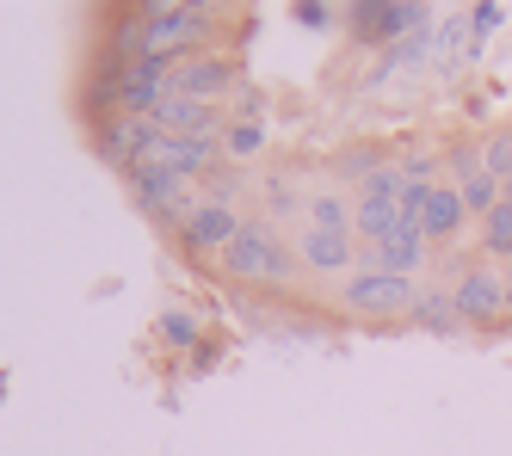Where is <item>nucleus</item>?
<instances>
[{
    "mask_svg": "<svg viewBox=\"0 0 512 456\" xmlns=\"http://www.w3.org/2000/svg\"><path fill=\"white\" fill-rule=\"evenodd\" d=\"M223 259V272L235 278V284H290V253H284V241L272 235V222H241V235L216 253Z\"/></svg>",
    "mask_w": 512,
    "mask_h": 456,
    "instance_id": "obj_1",
    "label": "nucleus"
},
{
    "mask_svg": "<svg viewBox=\"0 0 512 456\" xmlns=\"http://www.w3.org/2000/svg\"><path fill=\"white\" fill-rule=\"evenodd\" d=\"M340 296H346V309L358 321H395V315H414L420 284L414 278H395V272H352Z\"/></svg>",
    "mask_w": 512,
    "mask_h": 456,
    "instance_id": "obj_2",
    "label": "nucleus"
},
{
    "mask_svg": "<svg viewBox=\"0 0 512 456\" xmlns=\"http://www.w3.org/2000/svg\"><path fill=\"white\" fill-rule=\"evenodd\" d=\"M235 81H241V62L204 50V56H192V62L173 68L167 93H173V99H198V105H223V93H235Z\"/></svg>",
    "mask_w": 512,
    "mask_h": 456,
    "instance_id": "obj_3",
    "label": "nucleus"
},
{
    "mask_svg": "<svg viewBox=\"0 0 512 456\" xmlns=\"http://www.w3.org/2000/svg\"><path fill=\"white\" fill-rule=\"evenodd\" d=\"M155 142H161V130L149 118H130V111H112V118L99 124V155L118 173H136L142 161H155Z\"/></svg>",
    "mask_w": 512,
    "mask_h": 456,
    "instance_id": "obj_4",
    "label": "nucleus"
},
{
    "mask_svg": "<svg viewBox=\"0 0 512 456\" xmlns=\"http://www.w3.org/2000/svg\"><path fill=\"white\" fill-rule=\"evenodd\" d=\"M426 25V7H383V0H364V7H352V37L364 50L377 44H401V37H414Z\"/></svg>",
    "mask_w": 512,
    "mask_h": 456,
    "instance_id": "obj_5",
    "label": "nucleus"
},
{
    "mask_svg": "<svg viewBox=\"0 0 512 456\" xmlns=\"http://www.w3.org/2000/svg\"><path fill=\"white\" fill-rule=\"evenodd\" d=\"M451 302H457L463 327H494L506 315V284L488 272V265H469V272L451 284Z\"/></svg>",
    "mask_w": 512,
    "mask_h": 456,
    "instance_id": "obj_6",
    "label": "nucleus"
},
{
    "mask_svg": "<svg viewBox=\"0 0 512 456\" xmlns=\"http://www.w3.org/2000/svg\"><path fill=\"white\" fill-rule=\"evenodd\" d=\"M297 259L309 265V272H327V278H352L358 265V235H340V228H309L297 235Z\"/></svg>",
    "mask_w": 512,
    "mask_h": 456,
    "instance_id": "obj_7",
    "label": "nucleus"
},
{
    "mask_svg": "<svg viewBox=\"0 0 512 456\" xmlns=\"http://www.w3.org/2000/svg\"><path fill=\"white\" fill-rule=\"evenodd\" d=\"M155 161L167 173H179V179H204L216 161H223V136H161Z\"/></svg>",
    "mask_w": 512,
    "mask_h": 456,
    "instance_id": "obj_8",
    "label": "nucleus"
},
{
    "mask_svg": "<svg viewBox=\"0 0 512 456\" xmlns=\"http://www.w3.org/2000/svg\"><path fill=\"white\" fill-rule=\"evenodd\" d=\"M235 235H241L235 210H229V204H216V198H210V204H198L186 222H179V241H186L192 253H223Z\"/></svg>",
    "mask_w": 512,
    "mask_h": 456,
    "instance_id": "obj_9",
    "label": "nucleus"
},
{
    "mask_svg": "<svg viewBox=\"0 0 512 456\" xmlns=\"http://www.w3.org/2000/svg\"><path fill=\"white\" fill-rule=\"evenodd\" d=\"M161 136H223V111L216 105H198V99H161L155 118H149Z\"/></svg>",
    "mask_w": 512,
    "mask_h": 456,
    "instance_id": "obj_10",
    "label": "nucleus"
},
{
    "mask_svg": "<svg viewBox=\"0 0 512 456\" xmlns=\"http://www.w3.org/2000/svg\"><path fill=\"white\" fill-rule=\"evenodd\" d=\"M463 222H469V210H463V192H457V185H432L426 216H420V228H426V247H445V241H457V235H463Z\"/></svg>",
    "mask_w": 512,
    "mask_h": 456,
    "instance_id": "obj_11",
    "label": "nucleus"
},
{
    "mask_svg": "<svg viewBox=\"0 0 512 456\" xmlns=\"http://www.w3.org/2000/svg\"><path fill=\"white\" fill-rule=\"evenodd\" d=\"M395 222H401V198L358 192V204H352V235H358V241H383Z\"/></svg>",
    "mask_w": 512,
    "mask_h": 456,
    "instance_id": "obj_12",
    "label": "nucleus"
},
{
    "mask_svg": "<svg viewBox=\"0 0 512 456\" xmlns=\"http://www.w3.org/2000/svg\"><path fill=\"white\" fill-rule=\"evenodd\" d=\"M414 327H426V333H457V302H451V290H420V302H414V315H408Z\"/></svg>",
    "mask_w": 512,
    "mask_h": 456,
    "instance_id": "obj_13",
    "label": "nucleus"
},
{
    "mask_svg": "<svg viewBox=\"0 0 512 456\" xmlns=\"http://www.w3.org/2000/svg\"><path fill=\"white\" fill-rule=\"evenodd\" d=\"M266 148V124H229L223 130V161H260Z\"/></svg>",
    "mask_w": 512,
    "mask_h": 456,
    "instance_id": "obj_14",
    "label": "nucleus"
},
{
    "mask_svg": "<svg viewBox=\"0 0 512 456\" xmlns=\"http://www.w3.org/2000/svg\"><path fill=\"white\" fill-rule=\"evenodd\" d=\"M309 228H340V235H352V204L334 198V192H315V204H309Z\"/></svg>",
    "mask_w": 512,
    "mask_h": 456,
    "instance_id": "obj_15",
    "label": "nucleus"
},
{
    "mask_svg": "<svg viewBox=\"0 0 512 456\" xmlns=\"http://www.w3.org/2000/svg\"><path fill=\"white\" fill-rule=\"evenodd\" d=\"M482 247H488V259H512V204H500L482 222Z\"/></svg>",
    "mask_w": 512,
    "mask_h": 456,
    "instance_id": "obj_16",
    "label": "nucleus"
},
{
    "mask_svg": "<svg viewBox=\"0 0 512 456\" xmlns=\"http://www.w3.org/2000/svg\"><path fill=\"white\" fill-rule=\"evenodd\" d=\"M482 173H494L500 185L512 179V130H500V136H488V155H482Z\"/></svg>",
    "mask_w": 512,
    "mask_h": 456,
    "instance_id": "obj_17",
    "label": "nucleus"
},
{
    "mask_svg": "<svg viewBox=\"0 0 512 456\" xmlns=\"http://www.w3.org/2000/svg\"><path fill=\"white\" fill-rule=\"evenodd\" d=\"M155 333L167 339V346H192V339H198V321H192V315H179V309H167Z\"/></svg>",
    "mask_w": 512,
    "mask_h": 456,
    "instance_id": "obj_18",
    "label": "nucleus"
},
{
    "mask_svg": "<svg viewBox=\"0 0 512 456\" xmlns=\"http://www.w3.org/2000/svg\"><path fill=\"white\" fill-rule=\"evenodd\" d=\"M500 25H506V7H469V31L475 37H494Z\"/></svg>",
    "mask_w": 512,
    "mask_h": 456,
    "instance_id": "obj_19",
    "label": "nucleus"
},
{
    "mask_svg": "<svg viewBox=\"0 0 512 456\" xmlns=\"http://www.w3.org/2000/svg\"><path fill=\"white\" fill-rule=\"evenodd\" d=\"M290 19H297V25H327L334 7H290Z\"/></svg>",
    "mask_w": 512,
    "mask_h": 456,
    "instance_id": "obj_20",
    "label": "nucleus"
},
{
    "mask_svg": "<svg viewBox=\"0 0 512 456\" xmlns=\"http://www.w3.org/2000/svg\"><path fill=\"white\" fill-rule=\"evenodd\" d=\"M506 321H512V284H506Z\"/></svg>",
    "mask_w": 512,
    "mask_h": 456,
    "instance_id": "obj_21",
    "label": "nucleus"
},
{
    "mask_svg": "<svg viewBox=\"0 0 512 456\" xmlns=\"http://www.w3.org/2000/svg\"><path fill=\"white\" fill-rule=\"evenodd\" d=\"M506 204H512V179H506Z\"/></svg>",
    "mask_w": 512,
    "mask_h": 456,
    "instance_id": "obj_22",
    "label": "nucleus"
}]
</instances>
